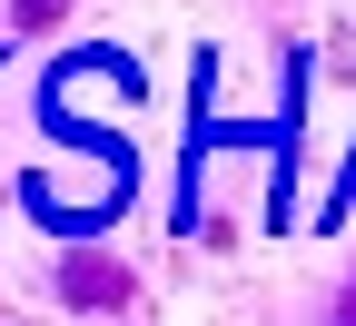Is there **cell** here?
I'll return each instance as SVG.
<instances>
[{
	"label": "cell",
	"mask_w": 356,
	"mask_h": 326,
	"mask_svg": "<svg viewBox=\"0 0 356 326\" xmlns=\"http://www.w3.org/2000/svg\"><path fill=\"white\" fill-rule=\"evenodd\" d=\"M70 287H79V297H99V307H119V297H129L109 257H79V277H70Z\"/></svg>",
	"instance_id": "obj_1"
},
{
	"label": "cell",
	"mask_w": 356,
	"mask_h": 326,
	"mask_svg": "<svg viewBox=\"0 0 356 326\" xmlns=\"http://www.w3.org/2000/svg\"><path fill=\"white\" fill-rule=\"evenodd\" d=\"M60 10H70V0H10V20H20V30H50Z\"/></svg>",
	"instance_id": "obj_2"
}]
</instances>
